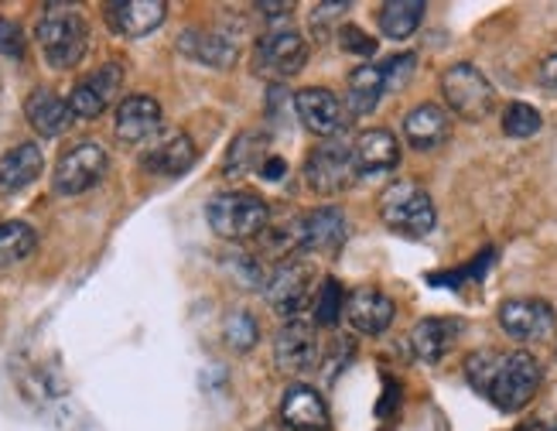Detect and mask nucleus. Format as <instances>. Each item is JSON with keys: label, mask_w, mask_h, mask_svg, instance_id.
Segmentation results:
<instances>
[{"label": "nucleus", "mask_w": 557, "mask_h": 431, "mask_svg": "<svg viewBox=\"0 0 557 431\" xmlns=\"http://www.w3.org/2000/svg\"><path fill=\"white\" fill-rule=\"evenodd\" d=\"M35 41L52 69H76L89 48V24L69 4H48L35 24Z\"/></svg>", "instance_id": "nucleus-1"}, {"label": "nucleus", "mask_w": 557, "mask_h": 431, "mask_svg": "<svg viewBox=\"0 0 557 431\" xmlns=\"http://www.w3.org/2000/svg\"><path fill=\"white\" fill-rule=\"evenodd\" d=\"M206 220L215 236L230 239V244H244V239L263 236V230L271 226V206L257 192H220L209 199Z\"/></svg>", "instance_id": "nucleus-2"}, {"label": "nucleus", "mask_w": 557, "mask_h": 431, "mask_svg": "<svg viewBox=\"0 0 557 431\" xmlns=\"http://www.w3.org/2000/svg\"><path fill=\"white\" fill-rule=\"evenodd\" d=\"M380 220L386 230H394L400 236H428L438 223V212H434V199L431 192L421 182H391L380 192Z\"/></svg>", "instance_id": "nucleus-3"}, {"label": "nucleus", "mask_w": 557, "mask_h": 431, "mask_svg": "<svg viewBox=\"0 0 557 431\" xmlns=\"http://www.w3.org/2000/svg\"><path fill=\"white\" fill-rule=\"evenodd\" d=\"M541 380H544V370H541L534 353H527V349L506 353L499 359L493 387H490L486 397L499 407L503 415H517V411H523L530 401H534Z\"/></svg>", "instance_id": "nucleus-4"}, {"label": "nucleus", "mask_w": 557, "mask_h": 431, "mask_svg": "<svg viewBox=\"0 0 557 431\" xmlns=\"http://www.w3.org/2000/svg\"><path fill=\"white\" fill-rule=\"evenodd\" d=\"M442 96L455 116L479 124L496 107V89L486 79V72L475 69L472 62H455L442 72Z\"/></svg>", "instance_id": "nucleus-5"}, {"label": "nucleus", "mask_w": 557, "mask_h": 431, "mask_svg": "<svg viewBox=\"0 0 557 431\" xmlns=\"http://www.w3.org/2000/svg\"><path fill=\"white\" fill-rule=\"evenodd\" d=\"M305 182L314 196H338V192H346L356 185L359 178V168H356V158H352V148L343 140H322L314 144L305 158Z\"/></svg>", "instance_id": "nucleus-6"}, {"label": "nucleus", "mask_w": 557, "mask_h": 431, "mask_svg": "<svg viewBox=\"0 0 557 431\" xmlns=\"http://www.w3.org/2000/svg\"><path fill=\"white\" fill-rule=\"evenodd\" d=\"M107 168H110V158L100 144H92V140L72 144V148L62 151L55 161L52 188L59 192V196H83V192H89L103 182Z\"/></svg>", "instance_id": "nucleus-7"}, {"label": "nucleus", "mask_w": 557, "mask_h": 431, "mask_svg": "<svg viewBox=\"0 0 557 431\" xmlns=\"http://www.w3.org/2000/svg\"><path fill=\"white\" fill-rule=\"evenodd\" d=\"M322 359H325V346L319 340V325L311 319H295L281 325L274 340V364L281 373L287 377L308 373L314 367H322Z\"/></svg>", "instance_id": "nucleus-8"}, {"label": "nucleus", "mask_w": 557, "mask_h": 431, "mask_svg": "<svg viewBox=\"0 0 557 431\" xmlns=\"http://www.w3.org/2000/svg\"><path fill=\"white\" fill-rule=\"evenodd\" d=\"M263 295H268L271 308L281 319L295 322L305 319V308L311 305L314 292H311V271L298 260H284L271 271L268 284H263Z\"/></svg>", "instance_id": "nucleus-9"}, {"label": "nucleus", "mask_w": 557, "mask_h": 431, "mask_svg": "<svg viewBox=\"0 0 557 431\" xmlns=\"http://www.w3.org/2000/svg\"><path fill=\"white\" fill-rule=\"evenodd\" d=\"M305 62H308V41L290 28L263 35L253 48V69L260 76H274V79L298 76Z\"/></svg>", "instance_id": "nucleus-10"}, {"label": "nucleus", "mask_w": 557, "mask_h": 431, "mask_svg": "<svg viewBox=\"0 0 557 431\" xmlns=\"http://www.w3.org/2000/svg\"><path fill=\"white\" fill-rule=\"evenodd\" d=\"M120 89H124V65L110 62L103 69H96L89 79L72 86V93L65 96V100H69V110L76 120H96V116L107 113V107L116 100Z\"/></svg>", "instance_id": "nucleus-11"}, {"label": "nucleus", "mask_w": 557, "mask_h": 431, "mask_svg": "<svg viewBox=\"0 0 557 431\" xmlns=\"http://www.w3.org/2000/svg\"><path fill=\"white\" fill-rule=\"evenodd\" d=\"M499 329L517 343H544L554 332V308L544 298H510L499 305Z\"/></svg>", "instance_id": "nucleus-12"}, {"label": "nucleus", "mask_w": 557, "mask_h": 431, "mask_svg": "<svg viewBox=\"0 0 557 431\" xmlns=\"http://www.w3.org/2000/svg\"><path fill=\"white\" fill-rule=\"evenodd\" d=\"M298 120L322 140H335V134L346 127V107L343 100L325 86H305L295 93Z\"/></svg>", "instance_id": "nucleus-13"}, {"label": "nucleus", "mask_w": 557, "mask_h": 431, "mask_svg": "<svg viewBox=\"0 0 557 431\" xmlns=\"http://www.w3.org/2000/svg\"><path fill=\"white\" fill-rule=\"evenodd\" d=\"M103 17H107L113 35L144 38V35L158 32L164 24L168 4H164V0H113V4L103 8Z\"/></svg>", "instance_id": "nucleus-14"}, {"label": "nucleus", "mask_w": 557, "mask_h": 431, "mask_svg": "<svg viewBox=\"0 0 557 431\" xmlns=\"http://www.w3.org/2000/svg\"><path fill=\"white\" fill-rule=\"evenodd\" d=\"M397 319V305L380 287H356L346 298V322L359 335H383Z\"/></svg>", "instance_id": "nucleus-15"}, {"label": "nucleus", "mask_w": 557, "mask_h": 431, "mask_svg": "<svg viewBox=\"0 0 557 431\" xmlns=\"http://www.w3.org/2000/svg\"><path fill=\"white\" fill-rule=\"evenodd\" d=\"M113 131H116V140L144 144L148 137H154L161 131V103L154 100V96H148V93L127 96V100L116 103Z\"/></svg>", "instance_id": "nucleus-16"}, {"label": "nucleus", "mask_w": 557, "mask_h": 431, "mask_svg": "<svg viewBox=\"0 0 557 431\" xmlns=\"http://www.w3.org/2000/svg\"><path fill=\"white\" fill-rule=\"evenodd\" d=\"M281 421L290 431H329L332 428V415L325 397L308 387V383H290L281 397Z\"/></svg>", "instance_id": "nucleus-17"}, {"label": "nucleus", "mask_w": 557, "mask_h": 431, "mask_svg": "<svg viewBox=\"0 0 557 431\" xmlns=\"http://www.w3.org/2000/svg\"><path fill=\"white\" fill-rule=\"evenodd\" d=\"M352 158H356V168H359V178L362 175H386L394 172L400 164V140L394 131L386 127H370L362 131L352 144Z\"/></svg>", "instance_id": "nucleus-18"}, {"label": "nucleus", "mask_w": 557, "mask_h": 431, "mask_svg": "<svg viewBox=\"0 0 557 431\" xmlns=\"http://www.w3.org/2000/svg\"><path fill=\"white\" fill-rule=\"evenodd\" d=\"M178 52L188 56L191 62L209 65V69H230L239 56L236 38L215 28H188L178 35Z\"/></svg>", "instance_id": "nucleus-19"}, {"label": "nucleus", "mask_w": 557, "mask_h": 431, "mask_svg": "<svg viewBox=\"0 0 557 431\" xmlns=\"http://www.w3.org/2000/svg\"><path fill=\"white\" fill-rule=\"evenodd\" d=\"M349 239V220L335 206L311 209L301 216V250H319V254H335L343 250Z\"/></svg>", "instance_id": "nucleus-20"}, {"label": "nucleus", "mask_w": 557, "mask_h": 431, "mask_svg": "<svg viewBox=\"0 0 557 431\" xmlns=\"http://www.w3.org/2000/svg\"><path fill=\"white\" fill-rule=\"evenodd\" d=\"M451 137V116L438 103H421L404 116V140L414 151H434Z\"/></svg>", "instance_id": "nucleus-21"}, {"label": "nucleus", "mask_w": 557, "mask_h": 431, "mask_svg": "<svg viewBox=\"0 0 557 431\" xmlns=\"http://www.w3.org/2000/svg\"><path fill=\"white\" fill-rule=\"evenodd\" d=\"M24 116H28V124L41 137H62L72 124H76V116L69 110V100H62V96L48 86H38L28 93V100H24Z\"/></svg>", "instance_id": "nucleus-22"}, {"label": "nucleus", "mask_w": 557, "mask_h": 431, "mask_svg": "<svg viewBox=\"0 0 557 431\" xmlns=\"http://www.w3.org/2000/svg\"><path fill=\"white\" fill-rule=\"evenodd\" d=\"M41 168H45V155L35 140L14 144L11 151L0 155V196H17V192L35 185Z\"/></svg>", "instance_id": "nucleus-23"}, {"label": "nucleus", "mask_w": 557, "mask_h": 431, "mask_svg": "<svg viewBox=\"0 0 557 431\" xmlns=\"http://www.w3.org/2000/svg\"><path fill=\"white\" fill-rule=\"evenodd\" d=\"M199 151H196V144H191L188 134L175 131V134H164L154 148L140 158V164L148 168L151 175H164V178H178L185 175L191 164H196Z\"/></svg>", "instance_id": "nucleus-24"}, {"label": "nucleus", "mask_w": 557, "mask_h": 431, "mask_svg": "<svg viewBox=\"0 0 557 431\" xmlns=\"http://www.w3.org/2000/svg\"><path fill=\"white\" fill-rule=\"evenodd\" d=\"M458 335H462V322L458 319H421L410 329V353H414L421 364H438V359L448 356Z\"/></svg>", "instance_id": "nucleus-25"}, {"label": "nucleus", "mask_w": 557, "mask_h": 431, "mask_svg": "<svg viewBox=\"0 0 557 431\" xmlns=\"http://www.w3.org/2000/svg\"><path fill=\"white\" fill-rule=\"evenodd\" d=\"M271 158V137L263 131H244L236 134L230 151L223 158V175L226 178H247L250 172H260L263 161Z\"/></svg>", "instance_id": "nucleus-26"}, {"label": "nucleus", "mask_w": 557, "mask_h": 431, "mask_svg": "<svg viewBox=\"0 0 557 431\" xmlns=\"http://www.w3.org/2000/svg\"><path fill=\"white\" fill-rule=\"evenodd\" d=\"M386 93V79H383V69L380 65H359L349 72V83H346V107L352 116H367L380 107Z\"/></svg>", "instance_id": "nucleus-27"}, {"label": "nucleus", "mask_w": 557, "mask_h": 431, "mask_svg": "<svg viewBox=\"0 0 557 431\" xmlns=\"http://www.w3.org/2000/svg\"><path fill=\"white\" fill-rule=\"evenodd\" d=\"M424 14H428V8L421 0H386V4L376 8V24L391 41H407L421 28Z\"/></svg>", "instance_id": "nucleus-28"}, {"label": "nucleus", "mask_w": 557, "mask_h": 431, "mask_svg": "<svg viewBox=\"0 0 557 431\" xmlns=\"http://www.w3.org/2000/svg\"><path fill=\"white\" fill-rule=\"evenodd\" d=\"M38 247V233L35 226L11 220L0 223V268H14V263L28 260Z\"/></svg>", "instance_id": "nucleus-29"}, {"label": "nucleus", "mask_w": 557, "mask_h": 431, "mask_svg": "<svg viewBox=\"0 0 557 431\" xmlns=\"http://www.w3.org/2000/svg\"><path fill=\"white\" fill-rule=\"evenodd\" d=\"M346 319V292L335 278H325L311 298V322L319 329H335Z\"/></svg>", "instance_id": "nucleus-30"}, {"label": "nucleus", "mask_w": 557, "mask_h": 431, "mask_svg": "<svg viewBox=\"0 0 557 431\" xmlns=\"http://www.w3.org/2000/svg\"><path fill=\"white\" fill-rule=\"evenodd\" d=\"M223 343L233 353H239V356H247V353L257 349V343H260V322H257L253 311H247V308H233L230 311V316L223 319Z\"/></svg>", "instance_id": "nucleus-31"}, {"label": "nucleus", "mask_w": 557, "mask_h": 431, "mask_svg": "<svg viewBox=\"0 0 557 431\" xmlns=\"http://www.w3.org/2000/svg\"><path fill=\"white\" fill-rule=\"evenodd\" d=\"M503 134L506 137H517V140H523V137H534V134H541V127H544V116H541V110L537 107H530V103H510L503 110Z\"/></svg>", "instance_id": "nucleus-32"}, {"label": "nucleus", "mask_w": 557, "mask_h": 431, "mask_svg": "<svg viewBox=\"0 0 557 431\" xmlns=\"http://www.w3.org/2000/svg\"><path fill=\"white\" fill-rule=\"evenodd\" d=\"M499 359H503V356H493V353H472V356L466 359V380L472 383V391L490 394Z\"/></svg>", "instance_id": "nucleus-33"}, {"label": "nucleus", "mask_w": 557, "mask_h": 431, "mask_svg": "<svg viewBox=\"0 0 557 431\" xmlns=\"http://www.w3.org/2000/svg\"><path fill=\"white\" fill-rule=\"evenodd\" d=\"M338 45H343V52L359 56V59L376 56V38L367 35L362 28H356V24H343V28H338Z\"/></svg>", "instance_id": "nucleus-34"}, {"label": "nucleus", "mask_w": 557, "mask_h": 431, "mask_svg": "<svg viewBox=\"0 0 557 431\" xmlns=\"http://www.w3.org/2000/svg\"><path fill=\"white\" fill-rule=\"evenodd\" d=\"M380 69H383L386 89H404L410 83V76H414L418 59H414V52H404V56H394L391 62H383Z\"/></svg>", "instance_id": "nucleus-35"}, {"label": "nucleus", "mask_w": 557, "mask_h": 431, "mask_svg": "<svg viewBox=\"0 0 557 431\" xmlns=\"http://www.w3.org/2000/svg\"><path fill=\"white\" fill-rule=\"evenodd\" d=\"M0 56L21 59L24 56V32L14 17H0Z\"/></svg>", "instance_id": "nucleus-36"}, {"label": "nucleus", "mask_w": 557, "mask_h": 431, "mask_svg": "<svg viewBox=\"0 0 557 431\" xmlns=\"http://www.w3.org/2000/svg\"><path fill=\"white\" fill-rule=\"evenodd\" d=\"M397 407H400V383L386 377V391H383V397H380V404H376V415L386 418V415H394Z\"/></svg>", "instance_id": "nucleus-37"}, {"label": "nucleus", "mask_w": 557, "mask_h": 431, "mask_svg": "<svg viewBox=\"0 0 557 431\" xmlns=\"http://www.w3.org/2000/svg\"><path fill=\"white\" fill-rule=\"evenodd\" d=\"M537 83H541V89H547V93L557 96V52H550V56L541 62V69H537Z\"/></svg>", "instance_id": "nucleus-38"}, {"label": "nucleus", "mask_w": 557, "mask_h": 431, "mask_svg": "<svg viewBox=\"0 0 557 431\" xmlns=\"http://www.w3.org/2000/svg\"><path fill=\"white\" fill-rule=\"evenodd\" d=\"M263 182H281L284 175H287V164H284V158L281 155H271L268 161H263V168L257 172Z\"/></svg>", "instance_id": "nucleus-39"}, {"label": "nucleus", "mask_w": 557, "mask_h": 431, "mask_svg": "<svg viewBox=\"0 0 557 431\" xmlns=\"http://www.w3.org/2000/svg\"><path fill=\"white\" fill-rule=\"evenodd\" d=\"M257 11L260 14H271V21H274V17H284V14L295 11V4H257Z\"/></svg>", "instance_id": "nucleus-40"}]
</instances>
